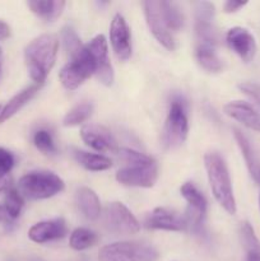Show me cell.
<instances>
[{
  "label": "cell",
  "mask_w": 260,
  "mask_h": 261,
  "mask_svg": "<svg viewBox=\"0 0 260 261\" xmlns=\"http://www.w3.org/2000/svg\"><path fill=\"white\" fill-rule=\"evenodd\" d=\"M59 38L45 33L31 41L24 48V61L28 74L36 84L41 86L54 68L58 56Z\"/></svg>",
  "instance_id": "1"
},
{
  "label": "cell",
  "mask_w": 260,
  "mask_h": 261,
  "mask_svg": "<svg viewBox=\"0 0 260 261\" xmlns=\"http://www.w3.org/2000/svg\"><path fill=\"white\" fill-rule=\"evenodd\" d=\"M204 166H205L211 190L217 203L231 216L236 214V200H235L228 168L224 160L217 152H209L204 155Z\"/></svg>",
  "instance_id": "2"
},
{
  "label": "cell",
  "mask_w": 260,
  "mask_h": 261,
  "mask_svg": "<svg viewBox=\"0 0 260 261\" xmlns=\"http://www.w3.org/2000/svg\"><path fill=\"white\" fill-rule=\"evenodd\" d=\"M64 188L65 184L56 173L48 171H33L19 178L17 190L23 199L42 200L58 195Z\"/></svg>",
  "instance_id": "3"
},
{
  "label": "cell",
  "mask_w": 260,
  "mask_h": 261,
  "mask_svg": "<svg viewBox=\"0 0 260 261\" xmlns=\"http://www.w3.org/2000/svg\"><path fill=\"white\" fill-rule=\"evenodd\" d=\"M158 257L154 247L135 241L114 242L98 252V261H157Z\"/></svg>",
  "instance_id": "4"
},
{
  "label": "cell",
  "mask_w": 260,
  "mask_h": 261,
  "mask_svg": "<svg viewBox=\"0 0 260 261\" xmlns=\"http://www.w3.org/2000/svg\"><path fill=\"white\" fill-rule=\"evenodd\" d=\"M189 132L186 107L181 99H173L166 117L162 132V145L166 150H172L184 144Z\"/></svg>",
  "instance_id": "5"
},
{
  "label": "cell",
  "mask_w": 260,
  "mask_h": 261,
  "mask_svg": "<svg viewBox=\"0 0 260 261\" xmlns=\"http://www.w3.org/2000/svg\"><path fill=\"white\" fill-rule=\"evenodd\" d=\"M94 73H96V63L84 45L83 48L78 54L71 56L70 60L61 68L59 78L64 88L68 91H74Z\"/></svg>",
  "instance_id": "6"
},
{
  "label": "cell",
  "mask_w": 260,
  "mask_h": 261,
  "mask_svg": "<svg viewBox=\"0 0 260 261\" xmlns=\"http://www.w3.org/2000/svg\"><path fill=\"white\" fill-rule=\"evenodd\" d=\"M103 226L115 234H135L139 232L140 223L134 214L120 201L107 204L103 211Z\"/></svg>",
  "instance_id": "7"
},
{
  "label": "cell",
  "mask_w": 260,
  "mask_h": 261,
  "mask_svg": "<svg viewBox=\"0 0 260 261\" xmlns=\"http://www.w3.org/2000/svg\"><path fill=\"white\" fill-rule=\"evenodd\" d=\"M183 198L185 199L186 206L184 218L186 221L189 231L194 233H199L203 228L204 219L206 214V200L203 194L196 189V186L191 182H185L180 189Z\"/></svg>",
  "instance_id": "8"
},
{
  "label": "cell",
  "mask_w": 260,
  "mask_h": 261,
  "mask_svg": "<svg viewBox=\"0 0 260 261\" xmlns=\"http://www.w3.org/2000/svg\"><path fill=\"white\" fill-rule=\"evenodd\" d=\"M86 48L93 58L96 63V73L94 75L103 86H112L115 79L114 68L110 63L109 47H107V40L103 35H97L86 43Z\"/></svg>",
  "instance_id": "9"
},
{
  "label": "cell",
  "mask_w": 260,
  "mask_h": 261,
  "mask_svg": "<svg viewBox=\"0 0 260 261\" xmlns=\"http://www.w3.org/2000/svg\"><path fill=\"white\" fill-rule=\"evenodd\" d=\"M144 7V14L147 24L149 27L150 32L154 36L155 40L161 43L168 51H173L176 48V40L172 33L168 30L167 24L165 22L162 12L160 8V2L149 0V2L143 3Z\"/></svg>",
  "instance_id": "10"
},
{
  "label": "cell",
  "mask_w": 260,
  "mask_h": 261,
  "mask_svg": "<svg viewBox=\"0 0 260 261\" xmlns=\"http://www.w3.org/2000/svg\"><path fill=\"white\" fill-rule=\"evenodd\" d=\"M158 178L157 162L148 165L127 166L116 172V180L121 185L130 188H152Z\"/></svg>",
  "instance_id": "11"
},
{
  "label": "cell",
  "mask_w": 260,
  "mask_h": 261,
  "mask_svg": "<svg viewBox=\"0 0 260 261\" xmlns=\"http://www.w3.org/2000/svg\"><path fill=\"white\" fill-rule=\"evenodd\" d=\"M110 42L120 61L129 60L132 56V33L126 20L121 14H115L110 25Z\"/></svg>",
  "instance_id": "12"
},
{
  "label": "cell",
  "mask_w": 260,
  "mask_h": 261,
  "mask_svg": "<svg viewBox=\"0 0 260 261\" xmlns=\"http://www.w3.org/2000/svg\"><path fill=\"white\" fill-rule=\"evenodd\" d=\"M81 137L82 140H83L89 148L96 150V152H119V145H117L115 137L111 134V132H110L107 127L102 126V125H84L81 130Z\"/></svg>",
  "instance_id": "13"
},
{
  "label": "cell",
  "mask_w": 260,
  "mask_h": 261,
  "mask_svg": "<svg viewBox=\"0 0 260 261\" xmlns=\"http://www.w3.org/2000/svg\"><path fill=\"white\" fill-rule=\"evenodd\" d=\"M226 42L244 63H250L256 55V42L249 30L244 27H232L226 33Z\"/></svg>",
  "instance_id": "14"
},
{
  "label": "cell",
  "mask_w": 260,
  "mask_h": 261,
  "mask_svg": "<svg viewBox=\"0 0 260 261\" xmlns=\"http://www.w3.org/2000/svg\"><path fill=\"white\" fill-rule=\"evenodd\" d=\"M145 227L150 229L181 232L188 229L184 214L167 208H155L145 219Z\"/></svg>",
  "instance_id": "15"
},
{
  "label": "cell",
  "mask_w": 260,
  "mask_h": 261,
  "mask_svg": "<svg viewBox=\"0 0 260 261\" xmlns=\"http://www.w3.org/2000/svg\"><path fill=\"white\" fill-rule=\"evenodd\" d=\"M68 233V227L63 218L42 221L33 224L28 231V237L36 244H46L65 237Z\"/></svg>",
  "instance_id": "16"
},
{
  "label": "cell",
  "mask_w": 260,
  "mask_h": 261,
  "mask_svg": "<svg viewBox=\"0 0 260 261\" xmlns=\"http://www.w3.org/2000/svg\"><path fill=\"white\" fill-rule=\"evenodd\" d=\"M223 111L227 116L241 122L249 129L260 132V114L252 105L245 101H232L224 105Z\"/></svg>",
  "instance_id": "17"
},
{
  "label": "cell",
  "mask_w": 260,
  "mask_h": 261,
  "mask_svg": "<svg viewBox=\"0 0 260 261\" xmlns=\"http://www.w3.org/2000/svg\"><path fill=\"white\" fill-rule=\"evenodd\" d=\"M40 91V86L38 84H32V86L25 87L24 89H22L20 92H18L15 96H13L9 101L7 102L4 107L0 110V124L5 122L7 120H9L10 117L14 116L15 114L20 111L33 97L36 96V93Z\"/></svg>",
  "instance_id": "18"
},
{
  "label": "cell",
  "mask_w": 260,
  "mask_h": 261,
  "mask_svg": "<svg viewBox=\"0 0 260 261\" xmlns=\"http://www.w3.org/2000/svg\"><path fill=\"white\" fill-rule=\"evenodd\" d=\"M233 137L240 150H241L242 155H244V160L246 162L250 175L257 184H260V162L254 148H252L251 143L247 139L246 135L239 129H233Z\"/></svg>",
  "instance_id": "19"
},
{
  "label": "cell",
  "mask_w": 260,
  "mask_h": 261,
  "mask_svg": "<svg viewBox=\"0 0 260 261\" xmlns=\"http://www.w3.org/2000/svg\"><path fill=\"white\" fill-rule=\"evenodd\" d=\"M76 204L81 213L88 221H96L101 214V204L97 194L89 188H81L76 191Z\"/></svg>",
  "instance_id": "20"
},
{
  "label": "cell",
  "mask_w": 260,
  "mask_h": 261,
  "mask_svg": "<svg viewBox=\"0 0 260 261\" xmlns=\"http://www.w3.org/2000/svg\"><path fill=\"white\" fill-rule=\"evenodd\" d=\"M65 2L63 0H31L28 7L38 18L45 22H54L58 19L65 8Z\"/></svg>",
  "instance_id": "21"
},
{
  "label": "cell",
  "mask_w": 260,
  "mask_h": 261,
  "mask_svg": "<svg viewBox=\"0 0 260 261\" xmlns=\"http://www.w3.org/2000/svg\"><path fill=\"white\" fill-rule=\"evenodd\" d=\"M71 154H73L74 160L88 171H93V172H99V171L109 170L112 166V161L109 157L103 154H97V153H89L84 152V150L71 149Z\"/></svg>",
  "instance_id": "22"
},
{
  "label": "cell",
  "mask_w": 260,
  "mask_h": 261,
  "mask_svg": "<svg viewBox=\"0 0 260 261\" xmlns=\"http://www.w3.org/2000/svg\"><path fill=\"white\" fill-rule=\"evenodd\" d=\"M240 240L245 250L244 261H260V241L249 222H242L240 226Z\"/></svg>",
  "instance_id": "23"
},
{
  "label": "cell",
  "mask_w": 260,
  "mask_h": 261,
  "mask_svg": "<svg viewBox=\"0 0 260 261\" xmlns=\"http://www.w3.org/2000/svg\"><path fill=\"white\" fill-rule=\"evenodd\" d=\"M214 19H195L196 45L216 47L221 41L219 32L214 25Z\"/></svg>",
  "instance_id": "24"
},
{
  "label": "cell",
  "mask_w": 260,
  "mask_h": 261,
  "mask_svg": "<svg viewBox=\"0 0 260 261\" xmlns=\"http://www.w3.org/2000/svg\"><path fill=\"white\" fill-rule=\"evenodd\" d=\"M195 59L199 65L209 73H218L222 70V61L212 46H195Z\"/></svg>",
  "instance_id": "25"
},
{
  "label": "cell",
  "mask_w": 260,
  "mask_h": 261,
  "mask_svg": "<svg viewBox=\"0 0 260 261\" xmlns=\"http://www.w3.org/2000/svg\"><path fill=\"white\" fill-rule=\"evenodd\" d=\"M160 8L161 12H162L163 18H165L166 24H167L168 30H170V32L172 33V35L183 30L185 19H184L183 12H181L180 8H178L175 3L163 2V0H161Z\"/></svg>",
  "instance_id": "26"
},
{
  "label": "cell",
  "mask_w": 260,
  "mask_h": 261,
  "mask_svg": "<svg viewBox=\"0 0 260 261\" xmlns=\"http://www.w3.org/2000/svg\"><path fill=\"white\" fill-rule=\"evenodd\" d=\"M97 241H98V236L93 231L81 227V228H76L71 232L70 239H69V245H70L73 250L83 251V250L94 246Z\"/></svg>",
  "instance_id": "27"
},
{
  "label": "cell",
  "mask_w": 260,
  "mask_h": 261,
  "mask_svg": "<svg viewBox=\"0 0 260 261\" xmlns=\"http://www.w3.org/2000/svg\"><path fill=\"white\" fill-rule=\"evenodd\" d=\"M14 155L5 148L0 147V194L7 193L12 188L10 171L14 167Z\"/></svg>",
  "instance_id": "28"
},
{
  "label": "cell",
  "mask_w": 260,
  "mask_h": 261,
  "mask_svg": "<svg viewBox=\"0 0 260 261\" xmlns=\"http://www.w3.org/2000/svg\"><path fill=\"white\" fill-rule=\"evenodd\" d=\"M92 112H93V105L89 103V102L76 105L64 116L63 125L64 126H76L79 124H83L84 121L89 119Z\"/></svg>",
  "instance_id": "29"
},
{
  "label": "cell",
  "mask_w": 260,
  "mask_h": 261,
  "mask_svg": "<svg viewBox=\"0 0 260 261\" xmlns=\"http://www.w3.org/2000/svg\"><path fill=\"white\" fill-rule=\"evenodd\" d=\"M23 196L20 195L19 191L14 188H10L9 190L5 193L4 198V208L7 211L8 216L12 219H17L20 216V212L23 209Z\"/></svg>",
  "instance_id": "30"
},
{
  "label": "cell",
  "mask_w": 260,
  "mask_h": 261,
  "mask_svg": "<svg viewBox=\"0 0 260 261\" xmlns=\"http://www.w3.org/2000/svg\"><path fill=\"white\" fill-rule=\"evenodd\" d=\"M60 37L61 41H63L64 48H65V51L69 54L70 58L73 55H75V54H78L79 51L83 48L84 45L82 43L79 36L76 35L75 31L71 27H69V25H65V27L61 28Z\"/></svg>",
  "instance_id": "31"
},
{
  "label": "cell",
  "mask_w": 260,
  "mask_h": 261,
  "mask_svg": "<svg viewBox=\"0 0 260 261\" xmlns=\"http://www.w3.org/2000/svg\"><path fill=\"white\" fill-rule=\"evenodd\" d=\"M33 144L43 154H55L56 153L53 135L47 130H37L33 135Z\"/></svg>",
  "instance_id": "32"
},
{
  "label": "cell",
  "mask_w": 260,
  "mask_h": 261,
  "mask_svg": "<svg viewBox=\"0 0 260 261\" xmlns=\"http://www.w3.org/2000/svg\"><path fill=\"white\" fill-rule=\"evenodd\" d=\"M120 160H122L124 162L129 163L130 166H137V165H148V163L155 162L152 157L144 154V153H140L138 150L130 149V148H120L119 152Z\"/></svg>",
  "instance_id": "33"
},
{
  "label": "cell",
  "mask_w": 260,
  "mask_h": 261,
  "mask_svg": "<svg viewBox=\"0 0 260 261\" xmlns=\"http://www.w3.org/2000/svg\"><path fill=\"white\" fill-rule=\"evenodd\" d=\"M216 8L209 2H198L195 4V19H214Z\"/></svg>",
  "instance_id": "34"
},
{
  "label": "cell",
  "mask_w": 260,
  "mask_h": 261,
  "mask_svg": "<svg viewBox=\"0 0 260 261\" xmlns=\"http://www.w3.org/2000/svg\"><path fill=\"white\" fill-rule=\"evenodd\" d=\"M240 91L244 92L246 96L254 99L255 102L260 103V86L256 83H251V82H244V83L239 84Z\"/></svg>",
  "instance_id": "35"
},
{
  "label": "cell",
  "mask_w": 260,
  "mask_h": 261,
  "mask_svg": "<svg viewBox=\"0 0 260 261\" xmlns=\"http://www.w3.org/2000/svg\"><path fill=\"white\" fill-rule=\"evenodd\" d=\"M246 2H236V0H228V2L224 3L223 9L226 13H235L237 10H240L241 8H244L246 5Z\"/></svg>",
  "instance_id": "36"
},
{
  "label": "cell",
  "mask_w": 260,
  "mask_h": 261,
  "mask_svg": "<svg viewBox=\"0 0 260 261\" xmlns=\"http://www.w3.org/2000/svg\"><path fill=\"white\" fill-rule=\"evenodd\" d=\"M10 36V27L8 25V23H5L4 20L0 19V41L5 40Z\"/></svg>",
  "instance_id": "37"
},
{
  "label": "cell",
  "mask_w": 260,
  "mask_h": 261,
  "mask_svg": "<svg viewBox=\"0 0 260 261\" xmlns=\"http://www.w3.org/2000/svg\"><path fill=\"white\" fill-rule=\"evenodd\" d=\"M0 222L2 223H7V224H12L10 222H12V219L9 218V216H8L7 211H5L4 205H0Z\"/></svg>",
  "instance_id": "38"
},
{
  "label": "cell",
  "mask_w": 260,
  "mask_h": 261,
  "mask_svg": "<svg viewBox=\"0 0 260 261\" xmlns=\"http://www.w3.org/2000/svg\"><path fill=\"white\" fill-rule=\"evenodd\" d=\"M0 56H2V51H0Z\"/></svg>",
  "instance_id": "39"
},
{
  "label": "cell",
  "mask_w": 260,
  "mask_h": 261,
  "mask_svg": "<svg viewBox=\"0 0 260 261\" xmlns=\"http://www.w3.org/2000/svg\"><path fill=\"white\" fill-rule=\"evenodd\" d=\"M259 203H260V198H259Z\"/></svg>",
  "instance_id": "40"
},
{
  "label": "cell",
  "mask_w": 260,
  "mask_h": 261,
  "mask_svg": "<svg viewBox=\"0 0 260 261\" xmlns=\"http://www.w3.org/2000/svg\"><path fill=\"white\" fill-rule=\"evenodd\" d=\"M0 110H2V109H0Z\"/></svg>",
  "instance_id": "41"
}]
</instances>
